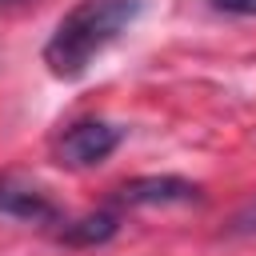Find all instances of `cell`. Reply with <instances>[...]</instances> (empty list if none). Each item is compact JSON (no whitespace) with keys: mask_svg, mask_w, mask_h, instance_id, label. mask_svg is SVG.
<instances>
[{"mask_svg":"<svg viewBox=\"0 0 256 256\" xmlns=\"http://www.w3.org/2000/svg\"><path fill=\"white\" fill-rule=\"evenodd\" d=\"M196 200H200V184L184 176H136L112 192L116 208H172V204H196Z\"/></svg>","mask_w":256,"mask_h":256,"instance_id":"3957f363","label":"cell"},{"mask_svg":"<svg viewBox=\"0 0 256 256\" xmlns=\"http://www.w3.org/2000/svg\"><path fill=\"white\" fill-rule=\"evenodd\" d=\"M120 140H124V128H116L112 120H100V116H84V120H72L56 136L52 152L64 168H92V164L108 160L120 148Z\"/></svg>","mask_w":256,"mask_h":256,"instance_id":"7a4b0ae2","label":"cell"},{"mask_svg":"<svg viewBox=\"0 0 256 256\" xmlns=\"http://www.w3.org/2000/svg\"><path fill=\"white\" fill-rule=\"evenodd\" d=\"M224 236H256V196H248L224 224Z\"/></svg>","mask_w":256,"mask_h":256,"instance_id":"8992f818","label":"cell"},{"mask_svg":"<svg viewBox=\"0 0 256 256\" xmlns=\"http://www.w3.org/2000/svg\"><path fill=\"white\" fill-rule=\"evenodd\" d=\"M120 228V208H96L88 216H76V220H64L60 224V244H72V248H92V244H104L112 240Z\"/></svg>","mask_w":256,"mask_h":256,"instance_id":"5b68a950","label":"cell"},{"mask_svg":"<svg viewBox=\"0 0 256 256\" xmlns=\"http://www.w3.org/2000/svg\"><path fill=\"white\" fill-rule=\"evenodd\" d=\"M208 4L220 12H232V16H256V0H208Z\"/></svg>","mask_w":256,"mask_h":256,"instance_id":"52a82bcc","label":"cell"},{"mask_svg":"<svg viewBox=\"0 0 256 256\" xmlns=\"http://www.w3.org/2000/svg\"><path fill=\"white\" fill-rule=\"evenodd\" d=\"M0 216L20 224H64V212L56 208V200L20 176H0Z\"/></svg>","mask_w":256,"mask_h":256,"instance_id":"277c9868","label":"cell"},{"mask_svg":"<svg viewBox=\"0 0 256 256\" xmlns=\"http://www.w3.org/2000/svg\"><path fill=\"white\" fill-rule=\"evenodd\" d=\"M0 4H20V0H0Z\"/></svg>","mask_w":256,"mask_h":256,"instance_id":"ba28073f","label":"cell"},{"mask_svg":"<svg viewBox=\"0 0 256 256\" xmlns=\"http://www.w3.org/2000/svg\"><path fill=\"white\" fill-rule=\"evenodd\" d=\"M144 12V0H80L60 16L44 44V64L56 80H80L104 48H112Z\"/></svg>","mask_w":256,"mask_h":256,"instance_id":"6da1fadb","label":"cell"}]
</instances>
